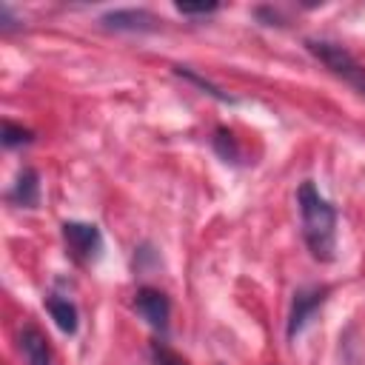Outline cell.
Returning <instances> with one entry per match:
<instances>
[{"label": "cell", "mask_w": 365, "mask_h": 365, "mask_svg": "<svg viewBox=\"0 0 365 365\" xmlns=\"http://www.w3.org/2000/svg\"><path fill=\"white\" fill-rule=\"evenodd\" d=\"M305 48L314 60H319L334 77H339L342 83H348L356 94L365 97V66L339 43H331V40H317V37H308L305 40Z\"/></svg>", "instance_id": "cell-2"}, {"label": "cell", "mask_w": 365, "mask_h": 365, "mask_svg": "<svg viewBox=\"0 0 365 365\" xmlns=\"http://www.w3.org/2000/svg\"><path fill=\"white\" fill-rule=\"evenodd\" d=\"M220 6L217 3H205V6H188V3H177V11L185 14V17H208L214 14Z\"/></svg>", "instance_id": "cell-15"}, {"label": "cell", "mask_w": 365, "mask_h": 365, "mask_svg": "<svg viewBox=\"0 0 365 365\" xmlns=\"http://www.w3.org/2000/svg\"><path fill=\"white\" fill-rule=\"evenodd\" d=\"M151 359L154 365H188L177 351H171L165 342H154L151 345Z\"/></svg>", "instance_id": "cell-13"}, {"label": "cell", "mask_w": 365, "mask_h": 365, "mask_svg": "<svg viewBox=\"0 0 365 365\" xmlns=\"http://www.w3.org/2000/svg\"><path fill=\"white\" fill-rule=\"evenodd\" d=\"M134 311L140 314V319H145V325L151 331H157V334H165L168 331L171 302H168V297L160 288H151V285L137 288V294H134Z\"/></svg>", "instance_id": "cell-5"}, {"label": "cell", "mask_w": 365, "mask_h": 365, "mask_svg": "<svg viewBox=\"0 0 365 365\" xmlns=\"http://www.w3.org/2000/svg\"><path fill=\"white\" fill-rule=\"evenodd\" d=\"M254 14L262 20V26H282V23H279V11H277V9L259 6V9H254Z\"/></svg>", "instance_id": "cell-16"}, {"label": "cell", "mask_w": 365, "mask_h": 365, "mask_svg": "<svg viewBox=\"0 0 365 365\" xmlns=\"http://www.w3.org/2000/svg\"><path fill=\"white\" fill-rule=\"evenodd\" d=\"M63 242L68 248V254L77 262H94L103 254V234L94 222H80V220H68L60 225Z\"/></svg>", "instance_id": "cell-3"}, {"label": "cell", "mask_w": 365, "mask_h": 365, "mask_svg": "<svg viewBox=\"0 0 365 365\" xmlns=\"http://www.w3.org/2000/svg\"><path fill=\"white\" fill-rule=\"evenodd\" d=\"M100 26L108 31H151L157 17L145 9H114L100 17Z\"/></svg>", "instance_id": "cell-6"}, {"label": "cell", "mask_w": 365, "mask_h": 365, "mask_svg": "<svg viewBox=\"0 0 365 365\" xmlns=\"http://www.w3.org/2000/svg\"><path fill=\"white\" fill-rule=\"evenodd\" d=\"M328 299V285H302L294 291L291 299V311H288V322H285V336L297 339L302 334V328L314 319V314L325 305Z\"/></svg>", "instance_id": "cell-4"}, {"label": "cell", "mask_w": 365, "mask_h": 365, "mask_svg": "<svg viewBox=\"0 0 365 365\" xmlns=\"http://www.w3.org/2000/svg\"><path fill=\"white\" fill-rule=\"evenodd\" d=\"M17 345H20V354L26 359V365H51L48 339L37 325H31V322L23 325L20 334H17Z\"/></svg>", "instance_id": "cell-8"}, {"label": "cell", "mask_w": 365, "mask_h": 365, "mask_svg": "<svg viewBox=\"0 0 365 365\" xmlns=\"http://www.w3.org/2000/svg\"><path fill=\"white\" fill-rule=\"evenodd\" d=\"M174 74L177 77H182V80H188L191 86H197L202 94H208V97H214L217 103H237V97L234 94H228V91H222L220 86H214L211 80H205L202 74H197L191 66H174Z\"/></svg>", "instance_id": "cell-10"}, {"label": "cell", "mask_w": 365, "mask_h": 365, "mask_svg": "<svg viewBox=\"0 0 365 365\" xmlns=\"http://www.w3.org/2000/svg\"><path fill=\"white\" fill-rule=\"evenodd\" d=\"M6 200L17 208H37V202H40V174H37V168L23 165L14 177V182H11V188H9Z\"/></svg>", "instance_id": "cell-7"}, {"label": "cell", "mask_w": 365, "mask_h": 365, "mask_svg": "<svg viewBox=\"0 0 365 365\" xmlns=\"http://www.w3.org/2000/svg\"><path fill=\"white\" fill-rule=\"evenodd\" d=\"M46 311H48V317L54 319V325H57L63 334H68V336L77 334V328H80V311H77V305H74L68 297L48 294V297H46Z\"/></svg>", "instance_id": "cell-9"}, {"label": "cell", "mask_w": 365, "mask_h": 365, "mask_svg": "<svg viewBox=\"0 0 365 365\" xmlns=\"http://www.w3.org/2000/svg\"><path fill=\"white\" fill-rule=\"evenodd\" d=\"M0 140H3L6 148H20V145H31V143H34V131H31V128H23V125H17V123H11V120H6Z\"/></svg>", "instance_id": "cell-12"}, {"label": "cell", "mask_w": 365, "mask_h": 365, "mask_svg": "<svg viewBox=\"0 0 365 365\" xmlns=\"http://www.w3.org/2000/svg\"><path fill=\"white\" fill-rule=\"evenodd\" d=\"M17 29H23V23L14 17V11L6 3H0V34H11Z\"/></svg>", "instance_id": "cell-14"}, {"label": "cell", "mask_w": 365, "mask_h": 365, "mask_svg": "<svg viewBox=\"0 0 365 365\" xmlns=\"http://www.w3.org/2000/svg\"><path fill=\"white\" fill-rule=\"evenodd\" d=\"M211 145H214V151L220 154L222 163H231V165H240L242 163V148H240L237 137L228 128H217L214 137H211Z\"/></svg>", "instance_id": "cell-11"}, {"label": "cell", "mask_w": 365, "mask_h": 365, "mask_svg": "<svg viewBox=\"0 0 365 365\" xmlns=\"http://www.w3.org/2000/svg\"><path fill=\"white\" fill-rule=\"evenodd\" d=\"M297 205L302 220V240L314 259L331 262L336 257V208L319 194V188L305 180L297 188Z\"/></svg>", "instance_id": "cell-1"}, {"label": "cell", "mask_w": 365, "mask_h": 365, "mask_svg": "<svg viewBox=\"0 0 365 365\" xmlns=\"http://www.w3.org/2000/svg\"><path fill=\"white\" fill-rule=\"evenodd\" d=\"M345 365H359V362H354V359H351V356H348V359H345Z\"/></svg>", "instance_id": "cell-17"}]
</instances>
